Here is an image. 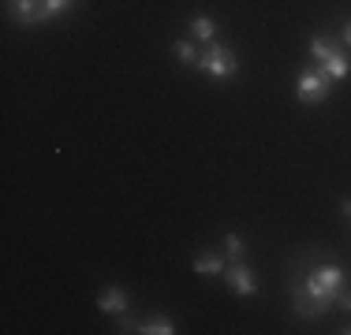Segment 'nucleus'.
Here are the masks:
<instances>
[{"label":"nucleus","mask_w":351,"mask_h":335,"mask_svg":"<svg viewBox=\"0 0 351 335\" xmlns=\"http://www.w3.org/2000/svg\"><path fill=\"white\" fill-rule=\"evenodd\" d=\"M8 12H12V19H19L23 27H38L41 23V0H12Z\"/></svg>","instance_id":"0eeeda50"},{"label":"nucleus","mask_w":351,"mask_h":335,"mask_svg":"<svg viewBox=\"0 0 351 335\" xmlns=\"http://www.w3.org/2000/svg\"><path fill=\"white\" fill-rule=\"evenodd\" d=\"M224 250H228L232 261H243V239H239V234H228V239H224Z\"/></svg>","instance_id":"4468645a"},{"label":"nucleus","mask_w":351,"mask_h":335,"mask_svg":"<svg viewBox=\"0 0 351 335\" xmlns=\"http://www.w3.org/2000/svg\"><path fill=\"white\" fill-rule=\"evenodd\" d=\"M303 287L311 291L314 298H322L325 306H332V302H337V295L344 291V268H340V265H322V268H314V272L303 280Z\"/></svg>","instance_id":"f03ea898"},{"label":"nucleus","mask_w":351,"mask_h":335,"mask_svg":"<svg viewBox=\"0 0 351 335\" xmlns=\"http://www.w3.org/2000/svg\"><path fill=\"white\" fill-rule=\"evenodd\" d=\"M340 213H344L348 220H351V201H344V205H340Z\"/></svg>","instance_id":"f3484780"},{"label":"nucleus","mask_w":351,"mask_h":335,"mask_svg":"<svg viewBox=\"0 0 351 335\" xmlns=\"http://www.w3.org/2000/svg\"><path fill=\"white\" fill-rule=\"evenodd\" d=\"M329 75L322 71V67H311V71H303L299 75V86H295V94L303 105H322L325 97H329Z\"/></svg>","instance_id":"20e7f679"},{"label":"nucleus","mask_w":351,"mask_h":335,"mask_svg":"<svg viewBox=\"0 0 351 335\" xmlns=\"http://www.w3.org/2000/svg\"><path fill=\"white\" fill-rule=\"evenodd\" d=\"M176 56H180L183 67H195L198 64V49L191 45V41H176Z\"/></svg>","instance_id":"ddd939ff"},{"label":"nucleus","mask_w":351,"mask_h":335,"mask_svg":"<svg viewBox=\"0 0 351 335\" xmlns=\"http://www.w3.org/2000/svg\"><path fill=\"white\" fill-rule=\"evenodd\" d=\"M344 49H351V19L344 23Z\"/></svg>","instance_id":"dca6fc26"},{"label":"nucleus","mask_w":351,"mask_h":335,"mask_svg":"<svg viewBox=\"0 0 351 335\" xmlns=\"http://www.w3.org/2000/svg\"><path fill=\"white\" fill-rule=\"evenodd\" d=\"M311 56H314L317 67H322V71L329 75L332 82H340V79H348V75H351V56H348V49L337 45V41L314 38V41H311Z\"/></svg>","instance_id":"f257e3e1"},{"label":"nucleus","mask_w":351,"mask_h":335,"mask_svg":"<svg viewBox=\"0 0 351 335\" xmlns=\"http://www.w3.org/2000/svg\"><path fill=\"white\" fill-rule=\"evenodd\" d=\"M97 309H101V313H123V309H128V291L123 287H105L101 298H97Z\"/></svg>","instance_id":"6e6552de"},{"label":"nucleus","mask_w":351,"mask_h":335,"mask_svg":"<svg viewBox=\"0 0 351 335\" xmlns=\"http://www.w3.org/2000/svg\"><path fill=\"white\" fill-rule=\"evenodd\" d=\"M71 4H75V0H41V23H49V19H56V15H64Z\"/></svg>","instance_id":"f8f14e48"},{"label":"nucleus","mask_w":351,"mask_h":335,"mask_svg":"<svg viewBox=\"0 0 351 335\" xmlns=\"http://www.w3.org/2000/svg\"><path fill=\"white\" fill-rule=\"evenodd\" d=\"M224 280H228V287L236 291V295H243V298H250L254 295V272L247 268V261H232L228 268H224Z\"/></svg>","instance_id":"423d86ee"},{"label":"nucleus","mask_w":351,"mask_h":335,"mask_svg":"<svg viewBox=\"0 0 351 335\" xmlns=\"http://www.w3.org/2000/svg\"><path fill=\"white\" fill-rule=\"evenodd\" d=\"M142 335H172L176 332V324H172V317H149V321H142Z\"/></svg>","instance_id":"9b49d317"},{"label":"nucleus","mask_w":351,"mask_h":335,"mask_svg":"<svg viewBox=\"0 0 351 335\" xmlns=\"http://www.w3.org/2000/svg\"><path fill=\"white\" fill-rule=\"evenodd\" d=\"M332 306H340V309H344V313H351V291H340Z\"/></svg>","instance_id":"2eb2a0df"},{"label":"nucleus","mask_w":351,"mask_h":335,"mask_svg":"<svg viewBox=\"0 0 351 335\" xmlns=\"http://www.w3.org/2000/svg\"><path fill=\"white\" fill-rule=\"evenodd\" d=\"M191 34H195V41H206V45H210L213 34H217V23L210 15H195V19H191Z\"/></svg>","instance_id":"9d476101"},{"label":"nucleus","mask_w":351,"mask_h":335,"mask_svg":"<svg viewBox=\"0 0 351 335\" xmlns=\"http://www.w3.org/2000/svg\"><path fill=\"white\" fill-rule=\"evenodd\" d=\"M198 71H206V75H213V79H232V75L239 71V60H236V53H232L228 45H217V41H210V45L198 53Z\"/></svg>","instance_id":"7ed1b4c3"},{"label":"nucleus","mask_w":351,"mask_h":335,"mask_svg":"<svg viewBox=\"0 0 351 335\" xmlns=\"http://www.w3.org/2000/svg\"><path fill=\"white\" fill-rule=\"evenodd\" d=\"M224 257H217V254H198L195 257V272L198 276H224Z\"/></svg>","instance_id":"1a4fd4ad"},{"label":"nucleus","mask_w":351,"mask_h":335,"mask_svg":"<svg viewBox=\"0 0 351 335\" xmlns=\"http://www.w3.org/2000/svg\"><path fill=\"white\" fill-rule=\"evenodd\" d=\"M291 309H295L299 317H306V321H314V317L329 313V306H325L322 298H314L311 291L303 287V283H291Z\"/></svg>","instance_id":"39448f33"}]
</instances>
